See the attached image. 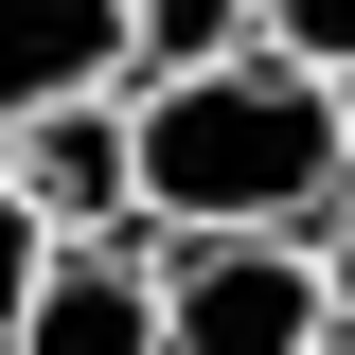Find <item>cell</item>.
Returning a JSON list of instances; mask_svg holds the SVG:
<instances>
[{"label":"cell","instance_id":"6da1fadb","mask_svg":"<svg viewBox=\"0 0 355 355\" xmlns=\"http://www.w3.org/2000/svg\"><path fill=\"white\" fill-rule=\"evenodd\" d=\"M125 142H142V231H249V249H320L355 196V107L284 53H214L178 89H125Z\"/></svg>","mask_w":355,"mask_h":355},{"label":"cell","instance_id":"7a4b0ae2","mask_svg":"<svg viewBox=\"0 0 355 355\" xmlns=\"http://www.w3.org/2000/svg\"><path fill=\"white\" fill-rule=\"evenodd\" d=\"M320 249H249V231H178L160 249V355H320Z\"/></svg>","mask_w":355,"mask_h":355},{"label":"cell","instance_id":"3957f363","mask_svg":"<svg viewBox=\"0 0 355 355\" xmlns=\"http://www.w3.org/2000/svg\"><path fill=\"white\" fill-rule=\"evenodd\" d=\"M0 178L36 196V231H53V249H125V231H142V142H125V89H107V107L18 125V142H0Z\"/></svg>","mask_w":355,"mask_h":355},{"label":"cell","instance_id":"277c9868","mask_svg":"<svg viewBox=\"0 0 355 355\" xmlns=\"http://www.w3.org/2000/svg\"><path fill=\"white\" fill-rule=\"evenodd\" d=\"M125 89V0H0V142Z\"/></svg>","mask_w":355,"mask_h":355},{"label":"cell","instance_id":"5b68a950","mask_svg":"<svg viewBox=\"0 0 355 355\" xmlns=\"http://www.w3.org/2000/svg\"><path fill=\"white\" fill-rule=\"evenodd\" d=\"M18 355H160V231H125V249H53Z\"/></svg>","mask_w":355,"mask_h":355},{"label":"cell","instance_id":"8992f818","mask_svg":"<svg viewBox=\"0 0 355 355\" xmlns=\"http://www.w3.org/2000/svg\"><path fill=\"white\" fill-rule=\"evenodd\" d=\"M266 0H125V89H178V71H214V53H249Z\"/></svg>","mask_w":355,"mask_h":355},{"label":"cell","instance_id":"52a82bcc","mask_svg":"<svg viewBox=\"0 0 355 355\" xmlns=\"http://www.w3.org/2000/svg\"><path fill=\"white\" fill-rule=\"evenodd\" d=\"M249 53H284V71H320V89H355V0H266Z\"/></svg>","mask_w":355,"mask_h":355},{"label":"cell","instance_id":"ba28073f","mask_svg":"<svg viewBox=\"0 0 355 355\" xmlns=\"http://www.w3.org/2000/svg\"><path fill=\"white\" fill-rule=\"evenodd\" d=\"M36 284H53V231H36V196L0 178V355H18V320H36Z\"/></svg>","mask_w":355,"mask_h":355},{"label":"cell","instance_id":"9c48e42d","mask_svg":"<svg viewBox=\"0 0 355 355\" xmlns=\"http://www.w3.org/2000/svg\"><path fill=\"white\" fill-rule=\"evenodd\" d=\"M320 302H338V338H355V196H338V231H320Z\"/></svg>","mask_w":355,"mask_h":355},{"label":"cell","instance_id":"30bf717a","mask_svg":"<svg viewBox=\"0 0 355 355\" xmlns=\"http://www.w3.org/2000/svg\"><path fill=\"white\" fill-rule=\"evenodd\" d=\"M320 355H355V338H320Z\"/></svg>","mask_w":355,"mask_h":355},{"label":"cell","instance_id":"8fae6325","mask_svg":"<svg viewBox=\"0 0 355 355\" xmlns=\"http://www.w3.org/2000/svg\"><path fill=\"white\" fill-rule=\"evenodd\" d=\"M338 107H355V89H338Z\"/></svg>","mask_w":355,"mask_h":355}]
</instances>
